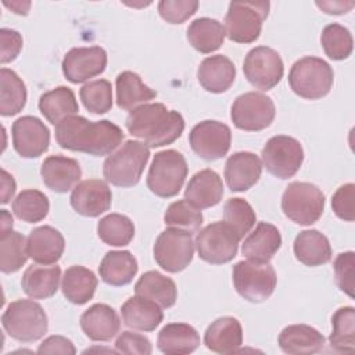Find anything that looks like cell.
<instances>
[{"mask_svg": "<svg viewBox=\"0 0 355 355\" xmlns=\"http://www.w3.org/2000/svg\"><path fill=\"white\" fill-rule=\"evenodd\" d=\"M123 137L122 129L108 119L89 121L71 115L55 125V140L61 148L94 157L112 154Z\"/></svg>", "mask_w": 355, "mask_h": 355, "instance_id": "obj_1", "label": "cell"}, {"mask_svg": "<svg viewBox=\"0 0 355 355\" xmlns=\"http://www.w3.org/2000/svg\"><path fill=\"white\" fill-rule=\"evenodd\" d=\"M125 125L128 132L148 148L172 144L184 130L183 116L161 103L143 104L132 110Z\"/></svg>", "mask_w": 355, "mask_h": 355, "instance_id": "obj_2", "label": "cell"}, {"mask_svg": "<svg viewBox=\"0 0 355 355\" xmlns=\"http://www.w3.org/2000/svg\"><path fill=\"white\" fill-rule=\"evenodd\" d=\"M150 158V148L137 140L125 141L103 164L107 182L118 187H132L140 182L144 166Z\"/></svg>", "mask_w": 355, "mask_h": 355, "instance_id": "obj_3", "label": "cell"}, {"mask_svg": "<svg viewBox=\"0 0 355 355\" xmlns=\"http://www.w3.org/2000/svg\"><path fill=\"white\" fill-rule=\"evenodd\" d=\"M334 80L333 68L319 57L306 55L297 60L288 72L291 90L306 100H319L329 94Z\"/></svg>", "mask_w": 355, "mask_h": 355, "instance_id": "obj_4", "label": "cell"}, {"mask_svg": "<svg viewBox=\"0 0 355 355\" xmlns=\"http://www.w3.org/2000/svg\"><path fill=\"white\" fill-rule=\"evenodd\" d=\"M7 334L21 343L40 340L49 329V320L40 304L32 300L12 301L1 316Z\"/></svg>", "mask_w": 355, "mask_h": 355, "instance_id": "obj_5", "label": "cell"}, {"mask_svg": "<svg viewBox=\"0 0 355 355\" xmlns=\"http://www.w3.org/2000/svg\"><path fill=\"white\" fill-rule=\"evenodd\" d=\"M187 162L182 153L164 150L154 155L147 175V187L158 197L176 196L187 178Z\"/></svg>", "mask_w": 355, "mask_h": 355, "instance_id": "obj_6", "label": "cell"}, {"mask_svg": "<svg viewBox=\"0 0 355 355\" xmlns=\"http://www.w3.org/2000/svg\"><path fill=\"white\" fill-rule=\"evenodd\" d=\"M269 1H232L225 15V33L236 43H252L268 18Z\"/></svg>", "mask_w": 355, "mask_h": 355, "instance_id": "obj_7", "label": "cell"}, {"mask_svg": "<svg viewBox=\"0 0 355 355\" xmlns=\"http://www.w3.org/2000/svg\"><path fill=\"white\" fill-rule=\"evenodd\" d=\"M282 211L294 223L309 226L318 222L324 211V194L316 184L293 182L283 191Z\"/></svg>", "mask_w": 355, "mask_h": 355, "instance_id": "obj_8", "label": "cell"}, {"mask_svg": "<svg viewBox=\"0 0 355 355\" xmlns=\"http://www.w3.org/2000/svg\"><path fill=\"white\" fill-rule=\"evenodd\" d=\"M232 279L239 295L255 304L266 301L277 283L276 272L269 262L240 261L233 266Z\"/></svg>", "mask_w": 355, "mask_h": 355, "instance_id": "obj_9", "label": "cell"}, {"mask_svg": "<svg viewBox=\"0 0 355 355\" xmlns=\"http://www.w3.org/2000/svg\"><path fill=\"white\" fill-rule=\"evenodd\" d=\"M240 240L227 223L214 222L197 233L194 245L202 261L212 265H222L236 257Z\"/></svg>", "mask_w": 355, "mask_h": 355, "instance_id": "obj_10", "label": "cell"}, {"mask_svg": "<svg viewBox=\"0 0 355 355\" xmlns=\"http://www.w3.org/2000/svg\"><path fill=\"white\" fill-rule=\"evenodd\" d=\"M194 241L191 233L168 227L159 233L153 247L155 262L169 273L184 270L194 255Z\"/></svg>", "mask_w": 355, "mask_h": 355, "instance_id": "obj_11", "label": "cell"}, {"mask_svg": "<svg viewBox=\"0 0 355 355\" xmlns=\"http://www.w3.org/2000/svg\"><path fill=\"white\" fill-rule=\"evenodd\" d=\"M276 115L273 100L259 92H247L236 97L230 118L237 129L258 132L272 125Z\"/></svg>", "mask_w": 355, "mask_h": 355, "instance_id": "obj_12", "label": "cell"}, {"mask_svg": "<svg viewBox=\"0 0 355 355\" xmlns=\"http://www.w3.org/2000/svg\"><path fill=\"white\" fill-rule=\"evenodd\" d=\"M262 164L269 173L279 179L294 176L304 162L301 143L286 135L270 137L262 148Z\"/></svg>", "mask_w": 355, "mask_h": 355, "instance_id": "obj_13", "label": "cell"}, {"mask_svg": "<svg viewBox=\"0 0 355 355\" xmlns=\"http://www.w3.org/2000/svg\"><path fill=\"white\" fill-rule=\"evenodd\" d=\"M247 80L259 90L273 89L283 78L284 65L280 54L268 46L251 49L243 62Z\"/></svg>", "mask_w": 355, "mask_h": 355, "instance_id": "obj_14", "label": "cell"}, {"mask_svg": "<svg viewBox=\"0 0 355 355\" xmlns=\"http://www.w3.org/2000/svg\"><path fill=\"white\" fill-rule=\"evenodd\" d=\"M191 150L205 161H216L225 157L230 148L232 132L219 121H202L193 126L189 133Z\"/></svg>", "mask_w": 355, "mask_h": 355, "instance_id": "obj_15", "label": "cell"}, {"mask_svg": "<svg viewBox=\"0 0 355 355\" xmlns=\"http://www.w3.org/2000/svg\"><path fill=\"white\" fill-rule=\"evenodd\" d=\"M107 51L100 46L73 47L62 60V73L71 83H82L105 71Z\"/></svg>", "mask_w": 355, "mask_h": 355, "instance_id": "obj_16", "label": "cell"}, {"mask_svg": "<svg viewBox=\"0 0 355 355\" xmlns=\"http://www.w3.org/2000/svg\"><path fill=\"white\" fill-rule=\"evenodd\" d=\"M12 147L22 158H37L49 150L50 130L36 116L25 115L11 126Z\"/></svg>", "mask_w": 355, "mask_h": 355, "instance_id": "obj_17", "label": "cell"}, {"mask_svg": "<svg viewBox=\"0 0 355 355\" xmlns=\"http://www.w3.org/2000/svg\"><path fill=\"white\" fill-rule=\"evenodd\" d=\"M69 201L79 215L97 218L111 208L112 193L104 180L86 179L72 189Z\"/></svg>", "mask_w": 355, "mask_h": 355, "instance_id": "obj_18", "label": "cell"}, {"mask_svg": "<svg viewBox=\"0 0 355 355\" xmlns=\"http://www.w3.org/2000/svg\"><path fill=\"white\" fill-rule=\"evenodd\" d=\"M262 161L250 151L232 154L225 164V180L232 191H245L261 178Z\"/></svg>", "mask_w": 355, "mask_h": 355, "instance_id": "obj_19", "label": "cell"}, {"mask_svg": "<svg viewBox=\"0 0 355 355\" xmlns=\"http://www.w3.org/2000/svg\"><path fill=\"white\" fill-rule=\"evenodd\" d=\"M40 175L43 183L55 193H67L73 189L82 176L76 159L64 155H50L42 162Z\"/></svg>", "mask_w": 355, "mask_h": 355, "instance_id": "obj_20", "label": "cell"}, {"mask_svg": "<svg viewBox=\"0 0 355 355\" xmlns=\"http://www.w3.org/2000/svg\"><path fill=\"white\" fill-rule=\"evenodd\" d=\"M65 240L60 230L53 226L35 227L26 239V250L29 258L36 263H55L64 254Z\"/></svg>", "mask_w": 355, "mask_h": 355, "instance_id": "obj_21", "label": "cell"}, {"mask_svg": "<svg viewBox=\"0 0 355 355\" xmlns=\"http://www.w3.org/2000/svg\"><path fill=\"white\" fill-rule=\"evenodd\" d=\"M80 329L92 341H110L121 329V320L114 308L107 304H94L80 316Z\"/></svg>", "mask_w": 355, "mask_h": 355, "instance_id": "obj_22", "label": "cell"}, {"mask_svg": "<svg viewBox=\"0 0 355 355\" xmlns=\"http://www.w3.org/2000/svg\"><path fill=\"white\" fill-rule=\"evenodd\" d=\"M282 236L279 229L268 222H259L255 229L244 239L241 252L252 262L266 263L279 251Z\"/></svg>", "mask_w": 355, "mask_h": 355, "instance_id": "obj_23", "label": "cell"}, {"mask_svg": "<svg viewBox=\"0 0 355 355\" xmlns=\"http://www.w3.org/2000/svg\"><path fill=\"white\" fill-rule=\"evenodd\" d=\"M204 344L216 354L237 352L243 345L241 323L233 316L215 319L204 333Z\"/></svg>", "mask_w": 355, "mask_h": 355, "instance_id": "obj_24", "label": "cell"}, {"mask_svg": "<svg viewBox=\"0 0 355 355\" xmlns=\"http://www.w3.org/2000/svg\"><path fill=\"white\" fill-rule=\"evenodd\" d=\"M197 79L207 92L223 93L230 89L236 79V67L226 55H209L198 65Z\"/></svg>", "mask_w": 355, "mask_h": 355, "instance_id": "obj_25", "label": "cell"}, {"mask_svg": "<svg viewBox=\"0 0 355 355\" xmlns=\"http://www.w3.org/2000/svg\"><path fill=\"white\" fill-rule=\"evenodd\" d=\"M121 315L128 327L139 331H153L164 319L162 308L157 302L137 294L122 304Z\"/></svg>", "mask_w": 355, "mask_h": 355, "instance_id": "obj_26", "label": "cell"}, {"mask_svg": "<svg viewBox=\"0 0 355 355\" xmlns=\"http://www.w3.org/2000/svg\"><path fill=\"white\" fill-rule=\"evenodd\" d=\"M223 196V183L214 169H202L189 180L184 198L200 209L211 208L220 202Z\"/></svg>", "mask_w": 355, "mask_h": 355, "instance_id": "obj_27", "label": "cell"}, {"mask_svg": "<svg viewBox=\"0 0 355 355\" xmlns=\"http://www.w3.org/2000/svg\"><path fill=\"white\" fill-rule=\"evenodd\" d=\"M283 352L290 355H309L320 352L324 347V337L315 327L308 324L286 326L277 338Z\"/></svg>", "mask_w": 355, "mask_h": 355, "instance_id": "obj_28", "label": "cell"}, {"mask_svg": "<svg viewBox=\"0 0 355 355\" xmlns=\"http://www.w3.org/2000/svg\"><path fill=\"white\" fill-rule=\"evenodd\" d=\"M294 255L306 266L324 265L331 259V245L329 239L316 229L302 230L294 240Z\"/></svg>", "mask_w": 355, "mask_h": 355, "instance_id": "obj_29", "label": "cell"}, {"mask_svg": "<svg viewBox=\"0 0 355 355\" xmlns=\"http://www.w3.org/2000/svg\"><path fill=\"white\" fill-rule=\"evenodd\" d=\"M60 279L61 269L57 265H31L22 275L21 287L28 297L33 300H46L57 293Z\"/></svg>", "mask_w": 355, "mask_h": 355, "instance_id": "obj_30", "label": "cell"}, {"mask_svg": "<svg viewBox=\"0 0 355 355\" xmlns=\"http://www.w3.org/2000/svg\"><path fill=\"white\" fill-rule=\"evenodd\" d=\"M200 345L198 331L187 323L165 324L158 333L157 347L166 355H186Z\"/></svg>", "mask_w": 355, "mask_h": 355, "instance_id": "obj_31", "label": "cell"}, {"mask_svg": "<svg viewBox=\"0 0 355 355\" xmlns=\"http://www.w3.org/2000/svg\"><path fill=\"white\" fill-rule=\"evenodd\" d=\"M137 269V261L130 251H108L100 262L98 273L104 283L121 287L133 280Z\"/></svg>", "mask_w": 355, "mask_h": 355, "instance_id": "obj_32", "label": "cell"}, {"mask_svg": "<svg viewBox=\"0 0 355 355\" xmlns=\"http://www.w3.org/2000/svg\"><path fill=\"white\" fill-rule=\"evenodd\" d=\"M97 283L98 280L90 269L82 265H72L64 272L61 290L69 302L75 305H83L93 298Z\"/></svg>", "mask_w": 355, "mask_h": 355, "instance_id": "obj_33", "label": "cell"}, {"mask_svg": "<svg viewBox=\"0 0 355 355\" xmlns=\"http://www.w3.org/2000/svg\"><path fill=\"white\" fill-rule=\"evenodd\" d=\"M116 104L122 110H135L157 97V92L147 86L141 78L132 72L123 71L116 76Z\"/></svg>", "mask_w": 355, "mask_h": 355, "instance_id": "obj_34", "label": "cell"}, {"mask_svg": "<svg viewBox=\"0 0 355 355\" xmlns=\"http://www.w3.org/2000/svg\"><path fill=\"white\" fill-rule=\"evenodd\" d=\"M135 293L157 302L161 308H171L178 300L175 282L157 270L143 273L135 284Z\"/></svg>", "mask_w": 355, "mask_h": 355, "instance_id": "obj_35", "label": "cell"}, {"mask_svg": "<svg viewBox=\"0 0 355 355\" xmlns=\"http://www.w3.org/2000/svg\"><path fill=\"white\" fill-rule=\"evenodd\" d=\"M225 36V26L218 19L208 17L194 19L186 33L189 43L202 54L216 51L223 44Z\"/></svg>", "mask_w": 355, "mask_h": 355, "instance_id": "obj_36", "label": "cell"}, {"mask_svg": "<svg viewBox=\"0 0 355 355\" xmlns=\"http://www.w3.org/2000/svg\"><path fill=\"white\" fill-rule=\"evenodd\" d=\"M39 110L50 123L57 125L64 118L75 115L79 111V105L75 93L69 87L58 86L40 96Z\"/></svg>", "mask_w": 355, "mask_h": 355, "instance_id": "obj_37", "label": "cell"}, {"mask_svg": "<svg viewBox=\"0 0 355 355\" xmlns=\"http://www.w3.org/2000/svg\"><path fill=\"white\" fill-rule=\"evenodd\" d=\"M26 86L24 80L8 68L0 69V114L12 116L26 104Z\"/></svg>", "mask_w": 355, "mask_h": 355, "instance_id": "obj_38", "label": "cell"}, {"mask_svg": "<svg viewBox=\"0 0 355 355\" xmlns=\"http://www.w3.org/2000/svg\"><path fill=\"white\" fill-rule=\"evenodd\" d=\"M26 239L15 230L0 233V269L3 273L18 272L28 261Z\"/></svg>", "mask_w": 355, "mask_h": 355, "instance_id": "obj_39", "label": "cell"}, {"mask_svg": "<svg viewBox=\"0 0 355 355\" xmlns=\"http://www.w3.org/2000/svg\"><path fill=\"white\" fill-rule=\"evenodd\" d=\"M50 209L49 198L44 193L36 189L22 190L12 201L14 215L26 223H36L43 220Z\"/></svg>", "mask_w": 355, "mask_h": 355, "instance_id": "obj_40", "label": "cell"}, {"mask_svg": "<svg viewBox=\"0 0 355 355\" xmlns=\"http://www.w3.org/2000/svg\"><path fill=\"white\" fill-rule=\"evenodd\" d=\"M333 331L329 337L330 347L337 352H349L355 348V309L338 308L331 316Z\"/></svg>", "mask_w": 355, "mask_h": 355, "instance_id": "obj_41", "label": "cell"}, {"mask_svg": "<svg viewBox=\"0 0 355 355\" xmlns=\"http://www.w3.org/2000/svg\"><path fill=\"white\" fill-rule=\"evenodd\" d=\"M97 234L108 245L123 247L132 241L135 225L126 215L108 214L97 223Z\"/></svg>", "mask_w": 355, "mask_h": 355, "instance_id": "obj_42", "label": "cell"}, {"mask_svg": "<svg viewBox=\"0 0 355 355\" xmlns=\"http://www.w3.org/2000/svg\"><path fill=\"white\" fill-rule=\"evenodd\" d=\"M320 43L326 55L336 61L348 58L354 49L351 32L340 24L326 25L320 35Z\"/></svg>", "mask_w": 355, "mask_h": 355, "instance_id": "obj_43", "label": "cell"}, {"mask_svg": "<svg viewBox=\"0 0 355 355\" xmlns=\"http://www.w3.org/2000/svg\"><path fill=\"white\" fill-rule=\"evenodd\" d=\"M164 222L169 227L182 229L193 234L198 232L200 226L202 225V214L200 208L184 198L172 202L166 208L164 214Z\"/></svg>", "mask_w": 355, "mask_h": 355, "instance_id": "obj_44", "label": "cell"}, {"mask_svg": "<svg viewBox=\"0 0 355 355\" xmlns=\"http://www.w3.org/2000/svg\"><path fill=\"white\" fill-rule=\"evenodd\" d=\"M85 108L96 115L105 114L112 107V86L107 79L87 82L79 90Z\"/></svg>", "mask_w": 355, "mask_h": 355, "instance_id": "obj_45", "label": "cell"}, {"mask_svg": "<svg viewBox=\"0 0 355 355\" xmlns=\"http://www.w3.org/2000/svg\"><path fill=\"white\" fill-rule=\"evenodd\" d=\"M257 215L252 207L243 198H229L223 205V222L227 223L240 239L255 225Z\"/></svg>", "mask_w": 355, "mask_h": 355, "instance_id": "obj_46", "label": "cell"}, {"mask_svg": "<svg viewBox=\"0 0 355 355\" xmlns=\"http://www.w3.org/2000/svg\"><path fill=\"white\" fill-rule=\"evenodd\" d=\"M198 8L197 0H161L158 12L169 24H183Z\"/></svg>", "mask_w": 355, "mask_h": 355, "instance_id": "obj_47", "label": "cell"}, {"mask_svg": "<svg viewBox=\"0 0 355 355\" xmlns=\"http://www.w3.org/2000/svg\"><path fill=\"white\" fill-rule=\"evenodd\" d=\"M354 266H355V254L354 251L341 252L336 257L333 269L336 283L341 291L354 298Z\"/></svg>", "mask_w": 355, "mask_h": 355, "instance_id": "obj_48", "label": "cell"}, {"mask_svg": "<svg viewBox=\"0 0 355 355\" xmlns=\"http://www.w3.org/2000/svg\"><path fill=\"white\" fill-rule=\"evenodd\" d=\"M331 208L337 218L354 222L355 219V184L347 183L340 186L331 197Z\"/></svg>", "mask_w": 355, "mask_h": 355, "instance_id": "obj_49", "label": "cell"}, {"mask_svg": "<svg viewBox=\"0 0 355 355\" xmlns=\"http://www.w3.org/2000/svg\"><path fill=\"white\" fill-rule=\"evenodd\" d=\"M115 348L118 352L129 355H150L153 352L150 340L133 331H122L115 341Z\"/></svg>", "mask_w": 355, "mask_h": 355, "instance_id": "obj_50", "label": "cell"}, {"mask_svg": "<svg viewBox=\"0 0 355 355\" xmlns=\"http://www.w3.org/2000/svg\"><path fill=\"white\" fill-rule=\"evenodd\" d=\"M0 43H1V50H0V61L1 64H7L14 61L21 50H22V36L18 31L8 29V28H1L0 29Z\"/></svg>", "mask_w": 355, "mask_h": 355, "instance_id": "obj_51", "label": "cell"}, {"mask_svg": "<svg viewBox=\"0 0 355 355\" xmlns=\"http://www.w3.org/2000/svg\"><path fill=\"white\" fill-rule=\"evenodd\" d=\"M37 354H76L73 343L64 336H50L37 348Z\"/></svg>", "mask_w": 355, "mask_h": 355, "instance_id": "obj_52", "label": "cell"}, {"mask_svg": "<svg viewBox=\"0 0 355 355\" xmlns=\"http://www.w3.org/2000/svg\"><path fill=\"white\" fill-rule=\"evenodd\" d=\"M323 12L326 14H333V15H340L345 14L352 10L355 6L354 1H316L315 3Z\"/></svg>", "mask_w": 355, "mask_h": 355, "instance_id": "obj_53", "label": "cell"}, {"mask_svg": "<svg viewBox=\"0 0 355 355\" xmlns=\"http://www.w3.org/2000/svg\"><path fill=\"white\" fill-rule=\"evenodd\" d=\"M15 189L17 184L12 175H10L6 169H1V204L10 202V200L15 194Z\"/></svg>", "mask_w": 355, "mask_h": 355, "instance_id": "obj_54", "label": "cell"}, {"mask_svg": "<svg viewBox=\"0 0 355 355\" xmlns=\"http://www.w3.org/2000/svg\"><path fill=\"white\" fill-rule=\"evenodd\" d=\"M3 4L10 8L12 12L19 14V15H28V11L31 8V1H21V0H15V1H3Z\"/></svg>", "mask_w": 355, "mask_h": 355, "instance_id": "obj_55", "label": "cell"}, {"mask_svg": "<svg viewBox=\"0 0 355 355\" xmlns=\"http://www.w3.org/2000/svg\"><path fill=\"white\" fill-rule=\"evenodd\" d=\"M1 233L12 229V216L7 212V209H1Z\"/></svg>", "mask_w": 355, "mask_h": 355, "instance_id": "obj_56", "label": "cell"}]
</instances>
